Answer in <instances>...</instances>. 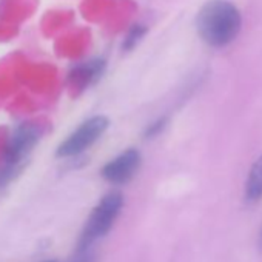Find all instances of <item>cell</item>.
<instances>
[{
  "mask_svg": "<svg viewBox=\"0 0 262 262\" xmlns=\"http://www.w3.org/2000/svg\"><path fill=\"white\" fill-rule=\"evenodd\" d=\"M196 27L205 43L222 48L230 45L241 33L242 16L228 0H208L198 14Z\"/></svg>",
  "mask_w": 262,
  "mask_h": 262,
  "instance_id": "cell-1",
  "label": "cell"
},
{
  "mask_svg": "<svg viewBox=\"0 0 262 262\" xmlns=\"http://www.w3.org/2000/svg\"><path fill=\"white\" fill-rule=\"evenodd\" d=\"M122 205H123V199L122 194L119 193H110L99 202V205L93 210L91 216L88 217L83 227L79 242V250L90 248V245L96 239L105 236L110 231L117 214L120 213Z\"/></svg>",
  "mask_w": 262,
  "mask_h": 262,
  "instance_id": "cell-2",
  "label": "cell"
},
{
  "mask_svg": "<svg viewBox=\"0 0 262 262\" xmlns=\"http://www.w3.org/2000/svg\"><path fill=\"white\" fill-rule=\"evenodd\" d=\"M106 126H108V120L103 116H96V117L88 119L59 147L57 156L68 158V156H76L85 151L103 135Z\"/></svg>",
  "mask_w": 262,
  "mask_h": 262,
  "instance_id": "cell-3",
  "label": "cell"
},
{
  "mask_svg": "<svg viewBox=\"0 0 262 262\" xmlns=\"http://www.w3.org/2000/svg\"><path fill=\"white\" fill-rule=\"evenodd\" d=\"M40 138V128L36 123L20 125L7 147V162L8 165H17L36 145Z\"/></svg>",
  "mask_w": 262,
  "mask_h": 262,
  "instance_id": "cell-4",
  "label": "cell"
},
{
  "mask_svg": "<svg viewBox=\"0 0 262 262\" xmlns=\"http://www.w3.org/2000/svg\"><path fill=\"white\" fill-rule=\"evenodd\" d=\"M139 165H141L139 151L126 150L103 167L102 176L111 184H125L136 174Z\"/></svg>",
  "mask_w": 262,
  "mask_h": 262,
  "instance_id": "cell-5",
  "label": "cell"
},
{
  "mask_svg": "<svg viewBox=\"0 0 262 262\" xmlns=\"http://www.w3.org/2000/svg\"><path fill=\"white\" fill-rule=\"evenodd\" d=\"M262 199V155L251 165L245 182V201L254 204Z\"/></svg>",
  "mask_w": 262,
  "mask_h": 262,
  "instance_id": "cell-6",
  "label": "cell"
},
{
  "mask_svg": "<svg viewBox=\"0 0 262 262\" xmlns=\"http://www.w3.org/2000/svg\"><path fill=\"white\" fill-rule=\"evenodd\" d=\"M103 60H90V62H85L83 65H80L79 68H76L74 74H73V79H74V83L79 86V88H86L88 85H91L96 79L100 77L102 71H103Z\"/></svg>",
  "mask_w": 262,
  "mask_h": 262,
  "instance_id": "cell-7",
  "label": "cell"
},
{
  "mask_svg": "<svg viewBox=\"0 0 262 262\" xmlns=\"http://www.w3.org/2000/svg\"><path fill=\"white\" fill-rule=\"evenodd\" d=\"M147 28L142 27V25H136L131 28V31L128 33V36L125 37V42H123V48L125 50H131V48H135L138 45V42L142 39V36L145 34Z\"/></svg>",
  "mask_w": 262,
  "mask_h": 262,
  "instance_id": "cell-8",
  "label": "cell"
},
{
  "mask_svg": "<svg viewBox=\"0 0 262 262\" xmlns=\"http://www.w3.org/2000/svg\"><path fill=\"white\" fill-rule=\"evenodd\" d=\"M165 123H167V119L164 117V119H159L158 122H155L153 125H150V128L147 129V136L148 138H153V136L159 135L161 131L165 128Z\"/></svg>",
  "mask_w": 262,
  "mask_h": 262,
  "instance_id": "cell-9",
  "label": "cell"
},
{
  "mask_svg": "<svg viewBox=\"0 0 262 262\" xmlns=\"http://www.w3.org/2000/svg\"><path fill=\"white\" fill-rule=\"evenodd\" d=\"M70 262H94V259L86 248V250H79V254L74 259H71Z\"/></svg>",
  "mask_w": 262,
  "mask_h": 262,
  "instance_id": "cell-10",
  "label": "cell"
},
{
  "mask_svg": "<svg viewBox=\"0 0 262 262\" xmlns=\"http://www.w3.org/2000/svg\"><path fill=\"white\" fill-rule=\"evenodd\" d=\"M259 247L262 248V228H260V233H259Z\"/></svg>",
  "mask_w": 262,
  "mask_h": 262,
  "instance_id": "cell-11",
  "label": "cell"
},
{
  "mask_svg": "<svg viewBox=\"0 0 262 262\" xmlns=\"http://www.w3.org/2000/svg\"><path fill=\"white\" fill-rule=\"evenodd\" d=\"M45 262H56V260H45Z\"/></svg>",
  "mask_w": 262,
  "mask_h": 262,
  "instance_id": "cell-12",
  "label": "cell"
}]
</instances>
